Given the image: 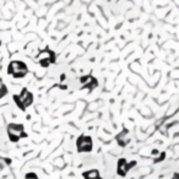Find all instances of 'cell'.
<instances>
[{
  "mask_svg": "<svg viewBox=\"0 0 179 179\" xmlns=\"http://www.w3.org/2000/svg\"><path fill=\"white\" fill-rule=\"evenodd\" d=\"M25 179H40V178H38V175L36 173H27L25 175Z\"/></svg>",
  "mask_w": 179,
  "mask_h": 179,
  "instance_id": "obj_12",
  "label": "cell"
},
{
  "mask_svg": "<svg viewBox=\"0 0 179 179\" xmlns=\"http://www.w3.org/2000/svg\"><path fill=\"white\" fill-rule=\"evenodd\" d=\"M14 101H15L16 106L21 110H26V108L30 107L33 103V95L28 91L27 88H23L20 95L14 96Z\"/></svg>",
  "mask_w": 179,
  "mask_h": 179,
  "instance_id": "obj_2",
  "label": "cell"
},
{
  "mask_svg": "<svg viewBox=\"0 0 179 179\" xmlns=\"http://www.w3.org/2000/svg\"><path fill=\"white\" fill-rule=\"evenodd\" d=\"M136 166V161L128 162L125 158H119L117 163V174L119 177H126V174L129 173V171Z\"/></svg>",
  "mask_w": 179,
  "mask_h": 179,
  "instance_id": "obj_6",
  "label": "cell"
},
{
  "mask_svg": "<svg viewBox=\"0 0 179 179\" xmlns=\"http://www.w3.org/2000/svg\"><path fill=\"white\" fill-rule=\"evenodd\" d=\"M38 63H40V65L43 66V68H48L50 64H54L55 63V53L53 50L50 49H44L38 55Z\"/></svg>",
  "mask_w": 179,
  "mask_h": 179,
  "instance_id": "obj_5",
  "label": "cell"
},
{
  "mask_svg": "<svg viewBox=\"0 0 179 179\" xmlns=\"http://www.w3.org/2000/svg\"><path fill=\"white\" fill-rule=\"evenodd\" d=\"M116 140L119 146L122 147H125L130 142V139H129V130L126 129V128H124V129L122 130V133H119L117 136H116Z\"/></svg>",
  "mask_w": 179,
  "mask_h": 179,
  "instance_id": "obj_8",
  "label": "cell"
},
{
  "mask_svg": "<svg viewBox=\"0 0 179 179\" xmlns=\"http://www.w3.org/2000/svg\"><path fill=\"white\" fill-rule=\"evenodd\" d=\"M10 163H11V161H10V160L4 158V157H0V168L6 167V166H7V164H10Z\"/></svg>",
  "mask_w": 179,
  "mask_h": 179,
  "instance_id": "obj_10",
  "label": "cell"
},
{
  "mask_svg": "<svg viewBox=\"0 0 179 179\" xmlns=\"http://www.w3.org/2000/svg\"><path fill=\"white\" fill-rule=\"evenodd\" d=\"M82 177L84 179H102L98 169H88L82 173Z\"/></svg>",
  "mask_w": 179,
  "mask_h": 179,
  "instance_id": "obj_9",
  "label": "cell"
},
{
  "mask_svg": "<svg viewBox=\"0 0 179 179\" xmlns=\"http://www.w3.org/2000/svg\"><path fill=\"white\" fill-rule=\"evenodd\" d=\"M164 157H166V152H162L161 153V155L155 160V161H153V162H155V163H158V162H162L163 160H164Z\"/></svg>",
  "mask_w": 179,
  "mask_h": 179,
  "instance_id": "obj_13",
  "label": "cell"
},
{
  "mask_svg": "<svg viewBox=\"0 0 179 179\" xmlns=\"http://www.w3.org/2000/svg\"><path fill=\"white\" fill-rule=\"evenodd\" d=\"M7 93V90H6V86L3 84V82H0V98L4 97L5 95Z\"/></svg>",
  "mask_w": 179,
  "mask_h": 179,
  "instance_id": "obj_11",
  "label": "cell"
},
{
  "mask_svg": "<svg viewBox=\"0 0 179 179\" xmlns=\"http://www.w3.org/2000/svg\"><path fill=\"white\" fill-rule=\"evenodd\" d=\"M28 72V68L23 61H19V60H14L9 64L7 66V74L12 75L15 79H22L27 75Z\"/></svg>",
  "mask_w": 179,
  "mask_h": 179,
  "instance_id": "obj_1",
  "label": "cell"
},
{
  "mask_svg": "<svg viewBox=\"0 0 179 179\" xmlns=\"http://www.w3.org/2000/svg\"><path fill=\"white\" fill-rule=\"evenodd\" d=\"M7 134L12 142H17L20 139L27 137V134L25 133V128L22 124H9L7 126Z\"/></svg>",
  "mask_w": 179,
  "mask_h": 179,
  "instance_id": "obj_3",
  "label": "cell"
},
{
  "mask_svg": "<svg viewBox=\"0 0 179 179\" xmlns=\"http://www.w3.org/2000/svg\"><path fill=\"white\" fill-rule=\"evenodd\" d=\"M76 148L79 153L84 152H91L93 148V141L92 137L88 135H80L76 140Z\"/></svg>",
  "mask_w": 179,
  "mask_h": 179,
  "instance_id": "obj_4",
  "label": "cell"
},
{
  "mask_svg": "<svg viewBox=\"0 0 179 179\" xmlns=\"http://www.w3.org/2000/svg\"><path fill=\"white\" fill-rule=\"evenodd\" d=\"M80 84L82 86V88H87V90H95L98 86V81L95 76L92 75H86V76H81L80 78Z\"/></svg>",
  "mask_w": 179,
  "mask_h": 179,
  "instance_id": "obj_7",
  "label": "cell"
},
{
  "mask_svg": "<svg viewBox=\"0 0 179 179\" xmlns=\"http://www.w3.org/2000/svg\"><path fill=\"white\" fill-rule=\"evenodd\" d=\"M171 179H179V173H174L173 178H171Z\"/></svg>",
  "mask_w": 179,
  "mask_h": 179,
  "instance_id": "obj_14",
  "label": "cell"
}]
</instances>
